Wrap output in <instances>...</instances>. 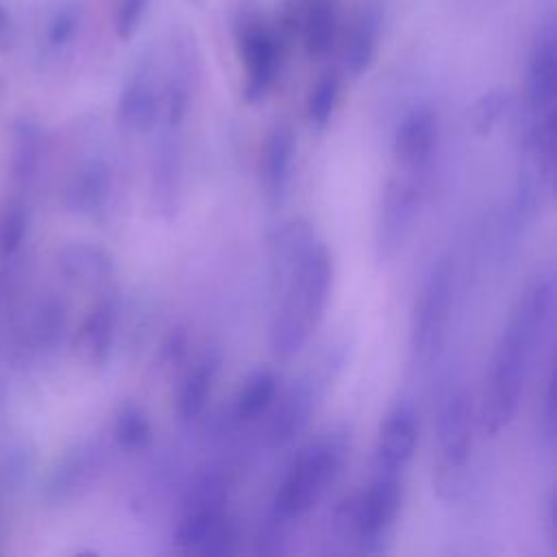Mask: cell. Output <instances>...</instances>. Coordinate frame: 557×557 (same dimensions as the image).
I'll use <instances>...</instances> for the list:
<instances>
[{
  "mask_svg": "<svg viewBox=\"0 0 557 557\" xmlns=\"http://www.w3.org/2000/svg\"><path fill=\"white\" fill-rule=\"evenodd\" d=\"M161 113V89H159V67L152 54H144L133 72L128 74L120 98L115 117L126 133H148L157 128Z\"/></svg>",
  "mask_w": 557,
  "mask_h": 557,
  "instance_id": "10",
  "label": "cell"
},
{
  "mask_svg": "<svg viewBox=\"0 0 557 557\" xmlns=\"http://www.w3.org/2000/svg\"><path fill=\"white\" fill-rule=\"evenodd\" d=\"M24 231H26V218L24 213L17 209V211H11L4 220V228H2V250L4 252H13L20 244H22V237H24Z\"/></svg>",
  "mask_w": 557,
  "mask_h": 557,
  "instance_id": "28",
  "label": "cell"
},
{
  "mask_svg": "<svg viewBox=\"0 0 557 557\" xmlns=\"http://www.w3.org/2000/svg\"><path fill=\"white\" fill-rule=\"evenodd\" d=\"M113 440L122 450L128 453H139L144 450L150 440H152V426L148 416L135 407V405H126L117 411L115 420H113Z\"/></svg>",
  "mask_w": 557,
  "mask_h": 557,
  "instance_id": "23",
  "label": "cell"
},
{
  "mask_svg": "<svg viewBox=\"0 0 557 557\" xmlns=\"http://www.w3.org/2000/svg\"><path fill=\"white\" fill-rule=\"evenodd\" d=\"M383 28V11L379 4L368 2L352 17L342 41V72L348 76H361L368 72L376 57Z\"/></svg>",
  "mask_w": 557,
  "mask_h": 557,
  "instance_id": "14",
  "label": "cell"
},
{
  "mask_svg": "<svg viewBox=\"0 0 557 557\" xmlns=\"http://www.w3.org/2000/svg\"><path fill=\"white\" fill-rule=\"evenodd\" d=\"M516 111V100L505 89H490L476 98L470 111V122L476 135H492L511 113Z\"/></svg>",
  "mask_w": 557,
  "mask_h": 557,
  "instance_id": "22",
  "label": "cell"
},
{
  "mask_svg": "<svg viewBox=\"0 0 557 557\" xmlns=\"http://www.w3.org/2000/svg\"><path fill=\"white\" fill-rule=\"evenodd\" d=\"M276 309L270 346L278 359L298 355L320 326L333 287V259L322 242L307 246L294 261L272 272Z\"/></svg>",
  "mask_w": 557,
  "mask_h": 557,
  "instance_id": "2",
  "label": "cell"
},
{
  "mask_svg": "<svg viewBox=\"0 0 557 557\" xmlns=\"http://www.w3.org/2000/svg\"><path fill=\"white\" fill-rule=\"evenodd\" d=\"M276 396H278V379H276V374L270 372V370H257L242 385V389H239V394L235 398L233 416L239 422L257 420L259 416L270 411V407L276 400Z\"/></svg>",
  "mask_w": 557,
  "mask_h": 557,
  "instance_id": "19",
  "label": "cell"
},
{
  "mask_svg": "<svg viewBox=\"0 0 557 557\" xmlns=\"http://www.w3.org/2000/svg\"><path fill=\"white\" fill-rule=\"evenodd\" d=\"M435 483L446 496H455L466 479L474 446L472 396L459 381H448L435 403Z\"/></svg>",
  "mask_w": 557,
  "mask_h": 557,
  "instance_id": "5",
  "label": "cell"
},
{
  "mask_svg": "<svg viewBox=\"0 0 557 557\" xmlns=\"http://www.w3.org/2000/svg\"><path fill=\"white\" fill-rule=\"evenodd\" d=\"M540 435L548 448L555 446V394H553V370H548L542 394H540Z\"/></svg>",
  "mask_w": 557,
  "mask_h": 557,
  "instance_id": "26",
  "label": "cell"
},
{
  "mask_svg": "<svg viewBox=\"0 0 557 557\" xmlns=\"http://www.w3.org/2000/svg\"><path fill=\"white\" fill-rule=\"evenodd\" d=\"M150 0H117L115 11H113V30L115 37L122 41H128L135 37L146 9Z\"/></svg>",
  "mask_w": 557,
  "mask_h": 557,
  "instance_id": "25",
  "label": "cell"
},
{
  "mask_svg": "<svg viewBox=\"0 0 557 557\" xmlns=\"http://www.w3.org/2000/svg\"><path fill=\"white\" fill-rule=\"evenodd\" d=\"M339 94H342V74L337 70H329L318 76V81L311 85V89L307 94V102H305V115L313 128L322 131L329 126V122L337 109Z\"/></svg>",
  "mask_w": 557,
  "mask_h": 557,
  "instance_id": "20",
  "label": "cell"
},
{
  "mask_svg": "<svg viewBox=\"0 0 557 557\" xmlns=\"http://www.w3.org/2000/svg\"><path fill=\"white\" fill-rule=\"evenodd\" d=\"M346 457V444L335 437H318L309 442L287 468L283 481L278 483L268 518L289 527L305 518L326 494V490L337 479Z\"/></svg>",
  "mask_w": 557,
  "mask_h": 557,
  "instance_id": "4",
  "label": "cell"
},
{
  "mask_svg": "<svg viewBox=\"0 0 557 557\" xmlns=\"http://www.w3.org/2000/svg\"><path fill=\"white\" fill-rule=\"evenodd\" d=\"M431 172L394 165L383 187L374 226V250L381 263L392 261L411 237L420 218Z\"/></svg>",
  "mask_w": 557,
  "mask_h": 557,
  "instance_id": "7",
  "label": "cell"
},
{
  "mask_svg": "<svg viewBox=\"0 0 557 557\" xmlns=\"http://www.w3.org/2000/svg\"><path fill=\"white\" fill-rule=\"evenodd\" d=\"M63 265L70 276L91 285H102L113 274V259L107 255V250L96 246L67 248L63 257Z\"/></svg>",
  "mask_w": 557,
  "mask_h": 557,
  "instance_id": "21",
  "label": "cell"
},
{
  "mask_svg": "<svg viewBox=\"0 0 557 557\" xmlns=\"http://www.w3.org/2000/svg\"><path fill=\"white\" fill-rule=\"evenodd\" d=\"M215 372L218 361L213 355H205L185 372L174 398V411L181 424H191L202 416L213 389Z\"/></svg>",
  "mask_w": 557,
  "mask_h": 557,
  "instance_id": "16",
  "label": "cell"
},
{
  "mask_svg": "<svg viewBox=\"0 0 557 557\" xmlns=\"http://www.w3.org/2000/svg\"><path fill=\"white\" fill-rule=\"evenodd\" d=\"M296 144L294 135L287 126H276L265 141L263 148V185L265 194L272 200H281L289 181H292V165H294Z\"/></svg>",
  "mask_w": 557,
  "mask_h": 557,
  "instance_id": "18",
  "label": "cell"
},
{
  "mask_svg": "<svg viewBox=\"0 0 557 557\" xmlns=\"http://www.w3.org/2000/svg\"><path fill=\"white\" fill-rule=\"evenodd\" d=\"M109 191H111V174L104 163L96 161L83 170V174L78 176L72 189L74 207L81 211H98L107 202Z\"/></svg>",
  "mask_w": 557,
  "mask_h": 557,
  "instance_id": "24",
  "label": "cell"
},
{
  "mask_svg": "<svg viewBox=\"0 0 557 557\" xmlns=\"http://www.w3.org/2000/svg\"><path fill=\"white\" fill-rule=\"evenodd\" d=\"M9 13H7V7L2 4L0 0V44H4L9 39Z\"/></svg>",
  "mask_w": 557,
  "mask_h": 557,
  "instance_id": "29",
  "label": "cell"
},
{
  "mask_svg": "<svg viewBox=\"0 0 557 557\" xmlns=\"http://www.w3.org/2000/svg\"><path fill=\"white\" fill-rule=\"evenodd\" d=\"M117 324V300L113 294L102 296L96 307L89 311L81 333H78V348L91 363H102L109 357L113 346Z\"/></svg>",
  "mask_w": 557,
  "mask_h": 557,
  "instance_id": "17",
  "label": "cell"
},
{
  "mask_svg": "<svg viewBox=\"0 0 557 557\" xmlns=\"http://www.w3.org/2000/svg\"><path fill=\"white\" fill-rule=\"evenodd\" d=\"M455 300V265L442 255L426 270L411 311L409 352L416 366H429L442 352Z\"/></svg>",
  "mask_w": 557,
  "mask_h": 557,
  "instance_id": "6",
  "label": "cell"
},
{
  "mask_svg": "<svg viewBox=\"0 0 557 557\" xmlns=\"http://www.w3.org/2000/svg\"><path fill=\"white\" fill-rule=\"evenodd\" d=\"M183 191V135L159 133L150 161L152 207L163 220H172Z\"/></svg>",
  "mask_w": 557,
  "mask_h": 557,
  "instance_id": "13",
  "label": "cell"
},
{
  "mask_svg": "<svg viewBox=\"0 0 557 557\" xmlns=\"http://www.w3.org/2000/svg\"><path fill=\"white\" fill-rule=\"evenodd\" d=\"M440 144V120L431 107H416L403 115L392 137V161L400 168L433 170Z\"/></svg>",
  "mask_w": 557,
  "mask_h": 557,
  "instance_id": "12",
  "label": "cell"
},
{
  "mask_svg": "<svg viewBox=\"0 0 557 557\" xmlns=\"http://www.w3.org/2000/svg\"><path fill=\"white\" fill-rule=\"evenodd\" d=\"M300 39L311 61L324 59L337 41L339 0H296Z\"/></svg>",
  "mask_w": 557,
  "mask_h": 557,
  "instance_id": "15",
  "label": "cell"
},
{
  "mask_svg": "<svg viewBox=\"0 0 557 557\" xmlns=\"http://www.w3.org/2000/svg\"><path fill=\"white\" fill-rule=\"evenodd\" d=\"M237 54L244 70V98L259 102L274 87L287 46L255 7H242L235 20Z\"/></svg>",
  "mask_w": 557,
  "mask_h": 557,
  "instance_id": "8",
  "label": "cell"
},
{
  "mask_svg": "<svg viewBox=\"0 0 557 557\" xmlns=\"http://www.w3.org/2000/svg\"><path fill=\"white\" fill-rule=\"evenodd\" d=\"M329 376L318 370L294 381L276 400L272 403V413L268 422V442L272 446H285L294 442L311 422V416L324 394V383Z\"/></svg>",
  "mask_w": 557,
  "mask_h": 557,
  "instance_id": "9",
  "label": "cell"
},
{
  "mask_svg": "<svg viewBox=\"0 0 557 557\" xmlns=\"http://www.w3.org/2000/svg\"><path fill=\"white\" fill-rule=\"evenodd\" d=\"M78 30V11L67 7V9H61L52 22H50V28H48V41L50 46H65Z\"/></svg>",
  "mask_w": 557,
  "mask_h": 557,
  "instance_id": "27",
  "label": "cell"
},
{
  "mask_svg": "<svg viewBox=\"0 0 557 557\" xmlns=\"http://www.w3.org/2000/svg\"><path fill=\"white\" fill-rule=\"evenodd\" d=\"M228 483L220 472H207L187 490L174 527V546L183 555L224 557L235 553L237 531L226 511Z\"/></svg>",
  "mask_w": 557,
  "mask_h": 557,
  "instance_id": "3",
  "label": "cell"
},
{
  "mask_svg": "<svg viewBox=\"0 0 557 557\" xmlns=\"http://www.w3.org/2000/svg\"><path fill=\"white\" fill-rule=\"evenodd\" d=\"M553 311L555 278L550 272H540L513 302L494 346L479 407V424L485 435H498L513 422L531 363L550 335Z\"/></svg>",
  "mask_w": 557,
  "mask_h": 557,
  "instance_id": "1",
  "label": "cell"
},
{
  "mask_svg": "<svg viewBox=\"0 0 557 557\" xmlns=\"http://www.w3.org/2000/svg\"><path fill=\"white\" fill-rule=\"evenodd\" d=\"M418 446V413L409 400L396 403L379 426L372 472L405 476Z\"/></svg>",
  "mask_w": 557,
  "mask_h": 557,
  "instance_id": "11",
  "label": "cell"
}]
</instances>
